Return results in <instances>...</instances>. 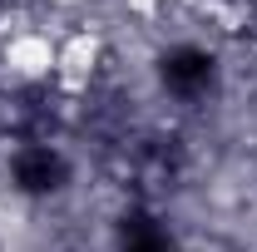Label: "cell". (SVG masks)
I'll use <instances>...</instances> for the list:
<instances>
[{"label": "cell", "mask_w": 257, "mask_h": 252, "mask_svg": "<svg viewBox=\"0 0 257 252\" xmlns=\"http://www.w3.org/2000/svg\"><path fill=\"white\" fill-rule=\"evenodd\" d=\"M114 247L119 252H178L168 222H159L149 208H128L114 227Z\"/></svg>", "instance_id": "obj_3"}, {"label": "cell", "mask_w": 257, "mask_h": 252, "mask_svg": "<svg viewBox=\"0 0 257 252\" xmlns=\"http://www.w3.org/2000/svg\"><path fill=\"white\" fill-rule=\"evenodd\" d=\"M69 158L55 139H15L5 158V178L20 198H60L69 188Z\"/></svg>", "instance_id": "obj_1"}, {"label": "cell", "mask_w": 257, "mask_h": 252, "mask_svg": "<svg viewBox=\"0 0 257 252\" xmlns=\"http://www.w3.org/2000/svg\"><path fill=\"white\" fill-rule=\"evenodd\" d=\"M159 84L173 104H198L218 84V60L208 45H173L159 60Z\"/></svg>", "instance_id": "obj_2"}]
</instances>
